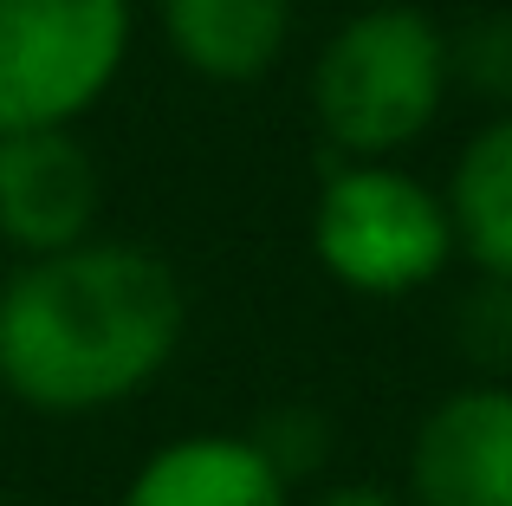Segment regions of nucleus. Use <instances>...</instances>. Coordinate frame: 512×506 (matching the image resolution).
Segmentation results:
<instances>
[{
  "instance_id": "7ed1b4c3",
  "label": "nucleus",
  "mask_w": 512,
  "mask_h": 506,
  "mask_svg": "<svg viewBox=\"0 0 512 506\" xmlns=\"http://www.w3.org/2000/svg\"><path fill=\"white\" fill-rule=\"evenodd\" d=\"M312 253L357 299H415L461 260L441 182L409 163H331L312 202Z\"/></svg>"
},
{
  "instance_id": "9b49d317",
  "label": "nucleus",
  "mask_w": 512,
  "mask_h": 506,
  "mask_svg": "<svg viewBox=\"0 0 512 506\" xmlns=\"http://www.w3.org/2000/svg\"><path fill=\"white\" fill-rule=\"evenodd\" d=\"M448 65L454 91L480 98L487 111H512V7H487L448 26Z\"/></svg>"
},
{
  "instance_id": "f03ea898",
  "label": "nucleus",
  "mask_w": 512,
  "mask_h": 506,
  "mask_svg": "<svg viewBox=\"0 0 512 506\" xmlns=\"http://www.w3.org/2000/svg\"><path fill=\"white\" fill-rule=\"evenodd\" d=\"M454 98L448 26L422 0H357L312 52L305 104L331 163H402Z\"/></svg>"
},
{
  "instance_id": "9d476101",
  "label": "nucleus",
  "mask_w": 512,
  "mask_h": 506,
  "mask_svg": "<svg viewBox=\"0 0 512 506\" xmlns=\"http://www.w3.org/2000/svg\"><path fill=\"white\" fill-rule=\"evenodd\" d=\"M448 338L461 351V364L487 383H512V279L474 273V286L454 299Z\"/></svg>"
},
{
  "instance_id": "f8f14e48",
  "label": "nucleus",
  "mask_w": 512,
  "mask_h": 506,
  "mask_svg": "<svg viewBox=\"0 0 512 506\" xmlns=\"http://www.w3.org/2000/svg\"><path fill=\"white\" fill-rule=\"evenodd\" d=\"M247 435L273 455V468L286 474L292 487L312 481V474H325V461H331V422H325V409L286 403V409H273V416H260Z\"/></svg>"
},
{
  "instance_id": "ddd939ff",
  "label": "nucleus",
  "mask_w": 512,
  "mask_h": 506,
  "mask_svg": "<svg viewBox=\"0 0 512 506\" xmlns=\"http://www.w3.org/2000/svg\"><path fill=\"white\" fill-rule=\"evenodd\" d=\"M305 506H409V500H402V487H383V481H331Z\"/></svg>"
},
{
  "instance_id": "20e7f679",
  "label": "nucleus",
  "mask_w": 512,
  "mask_h": 506,
  "mask_svg": "<svg viewBox=\"0 0 512 506\" xmlns=\"http://www.w3.org/2000/svg\"><path fill=\"white\" fill-rule=\"evenodd\" d=\"M137 46V0H0V137L78 130Z\"/></svg>"
},
{
  "instance_id": "1a4fd4ad",
  "label": "nucleus",
  "mask_w": 512,
  "mask_h": 506,
  "mask_svg": "<svg viewBox=\"0 0 512 506\" xmlns=\"http://www.w3.org/2000/svg\"><path fill=\"white\" fill-rule=\"evenodd\" d=\"M441 202L461 260L487 279H512V111H487L467 130L441 182Z\"/></svg>"
},
{
  "instance_id": "423d86ee",
  "label": "nucleus",
  "mask_w": 512,
  "mask_h": 506,
  "mask_svg": "<svg viewBox=\"0 0 512 506\" xmlns=\"http://www.w3.org/2000/svg\"><path fill=\"white\" fill-rule=\"evenodd\" d=\"M104 221V163L78 130L0 137V247L20 260L91 241Z\"/></svg>"
},
{
  "instance_id": "39448f33",
  "label": "nucleus",
  "mask_w": 512,
  "mask_h": 506,
  "mask_svg": "<svg viewBox=\"0 0 512 506\" xmlns=\"http://www.w3.org/2000/svg\"><path fill=\"white\" fill-rule=\"evenodd\" d=\"M409 506H512V383L467 377L409 429Z\"/></svg>"
},
{
  "instance_id": "0eeeda50",
  "label": "nucleus",
  "mask_w": 512,
  "mask_h": 506,
  "mask_svg": "<svg viewBox=\"0 0 512 506\" xmlns=\"http://www.w3.org/2000/svg\"><path fill=\"white\" fill-rule=\"evenodd\" d=\"M163 52L201 85H260L299 39V0H156Z\"/></svg>"
},
{
  "instance_id": "f257e3e1",
  "label": "nucleus",
  "mask_w": 512,
  "mask_h": 506,
  "mask_svg": "<svg viewBox=\"0 0 512 506\" xmlns=\"http://www.w3.org/2000/svg\"><path fill=\"white\" fill-rule=\"evenodd\" d=\"M182 338L188 286L143 241L91 234L0 279V390L46 422L124 409L175 364Z\"/></svg>"
},
{
  "instance_id": "6e6552de",
  "label": "nucleus",
  "mask_w": 512,
  "mask_h": 506,
  "mask_svg": "<svg viewBox=\"0 0 512 506\" xmlns=\"http://www.w3.org/2000/svg\"><path fill=\"white\" fill-rule=\"evenodd\" d=\"M292 494L247 429H188L137 461L117 506H299Z\"/></svg>"
}]
</instances>
